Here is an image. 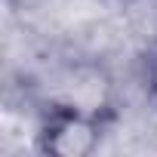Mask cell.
Segmentation results:
<instances>
[{"label":"cell","mask_w":157,"mask_h":157,"mask_svg":"<svg viewBox=\"0 0 157 157\" xmlns=\"http://www.w3.org/2000/svg\"><path fill=\"white\" fill-rule=\"evenodd\" d=\"M148 80H151V93L157 99V46L151 49V59H148Z\"/></svg>","instance_id":"cell-3"},{"label":"cell","mask_w":157,"mask_h":157,"mask_svg":"<svg viewBox=\"0 0 157 157\" xmlns=\"http://www.w3.org/2000/svg\"><path fill=\"white\" fill-rule=\"evenodd\" d=\"M102 129L105 123L96 114L49 105L37 126V151L49 157H86L99 148Z\"/></svg>","instance_id":"cell-1"},{"label":"cell","mask_w":157,"mask_h":157,"mask_svg":"<svg viewBox=\"0 0 157 157\" xmlns=\"http://www.w3.org/2000/svg\"><path fill=\"white\" fill-rule=\"evenodd\" d=\"M108 93H111V83L105 80L102 71L80 68V71H74L71 83L62 90V96L52 105H65V108H77V111H86V114L102 117L105 108H108Z\"/></svg>","instance_id":"cell-2"}]
</instances>
